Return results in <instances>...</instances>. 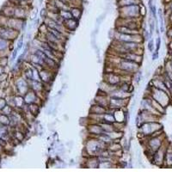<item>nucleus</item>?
<instances>
[{"label": "nucleus", "mask_w": 172, "mask_h": 172, "mask_svg": "<svg viewBox=\"0 0 172 172\" xmlns=\"http://www.w3.org/2000/svg\"><path fill=\"white\" fill-rule=\"evenodd\" d=\"M122 12L127 17H133L138 16L140 12V8L138 4H132V5H127L121 7Z\"/></svg>", "instance_id": "1"}, {"label": "nucleus", "mask_w": 172, "mask_h": 172, "mask_svg": "<svg viewBox=\"0 0 172 172\" xmlns=\"http://www.w3.org/2000/svg\"><path fill=\"white\" fill-rule=\"evenodd\" d=\"M137 67H138L137 64L134 63L133 61H130V60L122 61L121 63V68L127 71H132V70H135Z\"/></svg>", "instance_id": "2"}, {"label": "nucleus", "mask_w": 172, "mask_h": 172, "mask_svg": "<svg viewBox=\"0 0 172 172\" xmlns=\"http://www.w3.org/2000/svg\"><path fill=\"white\" fill-rule=\"evenodd\" d=\"M120 4V5L123 7V6H127V5H132V4H138L139 0H119L118 1Z\"/></svg>", "instance_id": "3"}, {"label": "nucleus", "mask_w": 172, "mask_h": 172, "mask_svg": "<svg viewBox=\"0 0 172 172\" xmlns=\"http://www.w3.org/2000/svg\"><path fill=\"white\" fill-rule=\"evenodd\" d=\"M60 17L63 19H65V20H68V19L72 18V15H71V13L70 11L61 10V11H60Z\"/></svg>", "instance_id": "4"}, {"label": "nucleus", "mask_w": 172, "mask_h": 172, "mask_svg": "<svg viewBox=\"0 0 172 172\" xmlns=\"http://www.w3.org/2000/svg\"><path fill=\"white\" fill-rule=\"evenodd\" d=\"M92 109L94 111V114H102L103 113H105V109H103L102 106H93Z\"/></svg>", "instance_id": "5"}, {"label": "nucleus", "mask_w": 172, "mask_h": 172, "mask_svg": "<svg viewBox=\"0 0 172 172\" xmlns=\"http://www.w3.org/2000/svg\"><path fill=\"white\" fill-rule=\"evenodd\" d=\"M158 16H159V21H160V29H161V32H163L164 29H163V12L162 10H158Z\"/></svg>", "instance_id": "6"}, {"label": "nucleus", "mask_w": 172, "mask_h": 172, "mask_svg": "<svg viewBox=\"0 0 172 172\" xmlns=\"http://www.w3.org/2000/svg\"><path fill=\"white\" fill-rule=\"evenodd\" d=\"M29 99H30L29 100V103H31V102H33V101L35 100V96H34V93H32V92H29V93H28L27 95H26V96H25V100L24 101L27 102L28 101V100Z\"/></svg>", "instance_id": "7"}, {"label": "nucleus", "mask_w": 172, "mask_h": 172, "mask_svg": "<svg viewBox=\"0 0 172 172\" xmlns=\"http://www.w3.org/2000/svg\"><path fill=\"white\" fill-rule=\"evenodd\" d=\"M71 15H72L73 17H75V18H79L80 16H81V10H80L79 9H72L71 11Z\"/></svg>", "instance_id": "8"}, {"label": "nucleus", "mask_w": 172, "mask_h": 172, "mask_svg": "<svg viewBox=\"0 0 172 172\" xmlns=\"http://www.w3.org/2000/svg\"><path fill=\"white\" fill-rule=\"evenodd\" d=\"M104 118H105V121L107 123H112V122L115 121V119H114V116L112 115V114H105V116H104Z\"/></svg>", "instance_id": "9"}, {"label": "nucleus", "mask_w": 172, "mask_h": 172, "mask_svg": "<svg viewBox=\"0 0 172 172\" xmlns=\"http://www.w3.org/2000/svg\"><path fill=\"white\" fill-rule=\"evenodd\" d=\"M26 86H27V84H26V83L24 81H22V80H20V81L18 82V90L21 91V92H22V91H25V88Z\"/></svg>", "instance_id": "10"}, {"label": "nucleus", "mask_w": 172, "mask_h": 172, "mask_svg": "<svg viewBox=\"0 0 172 172\" xmlns=\"http://www.w3.org/2000/svg\"><path fill=\"white\" fill-rule=\"evenodd\" d=\"M29 109H30V111L32 112V114H34V115H36V114L39 113V107H38V106H36V105H30Z\"/></svg>", "instance_id": "11"}, {"label": "nucleus", "mask_w": 172, "mask_h": 172, "mask_svg": "<svg viewBox=\"0 0 172 172\" xmlns=\"http://www.w3.org/2000/svg\"><path fill=\"white\" fill-rule=\"evenodd\" d=\"M22 45H23V35H22V36H21L20 40H19L18 43H17V47H16V49L19 51L21 48H22Z\"/></svg>", "instance_id": "12"}, {"label": "nucleus", "mask_w": 172, "mask_h": 172, "mask_svg": "<svg viewBox=\"0 0 172 172\" xmlns=\"http://www.w3.org/2000/svg\"><path fill=\"white\" fill-rule=\"evenodd\" d=\"M153 48H154V43H153V40L152 39V40H150V41L148 43V49L150 52H152Z\"/></svg>", "instance_id": "13"}, {"label": "nucleus", "mask_w": 172, "mask_h": 172, "mask_svg": "<svg viewBox=\"0 0 172 172\" xmlns=\"http://www.w3.org/2000/svg\"><path fill=\"white\" fill-rule=\"evenodd\" d=\"M140 78H141V73L139 71V72L135 75V79L134 80L136 81V83H139V82L140 81Z\"/></svg>", "instance_id": "14"}, {"label": "nucleus", "mask_w": 172, "mask_h": 172, "mask_svg": "<svg viewBox=\"0 0 172 172\" xmlns=\"http://www.w3.org/2000/svg\"><path fill=\"white\" fill-rule=\"evenodd\" d=\"M6 47V42L4 40H0V49H4Z\"/></svg>", "instance_id": "15"}, {"label": "nucleus", "mask_w": 172, "mask_h": 172, "mask_svg": "<svg viewBox=\"0 0 172 172\" xmlns=\"http://www.w3.org/2000/svg\"><path fill=\"white\" fill-rule=\"evenodd\" d=\"M46 13H47V10H46V9H42L41 10H40V17H42V18H44L46 16Z\"/></svg>", "instance_id": "16"}, {"label": "nucleus", "mask_w": 172, "mask_h": 172, "mask_svg": "<svg viewBox=\"0 0 172 172\" xmlns=\"http://www.w3.org/2000/svg\"><path fill=\"white\" fill-rule=\"evenodd\" d=\"M160 43H161V40H160V38L158 37V39H157V52H158V50H159V47H160Z\"/></svg>", "instance_id": "17"}, {"label": "nucleus", "mask_w": 172, "mask_h": 172, "mask_svg": "<svg viewBox=\"0 0 172 172\" xmlns=\"http://www.w3.org/2000/svg\"><path fill=\"white\" fill-rule=\"evenodd\" d=\"M17 51H18V50H17V49L16 48V49H15V50H14V52H13L12 59H11V60H12V61L15 60V59H16V54H17Z\"/></svg>", "instance_id": "18"}, {"label": "nucleus", "mask_w": 172, "mask_h": 172, "mask_svg": "<svg viewBox=\"0 0 172 172\" xmlns=\"http://www.w3.org/2000/svg\"><path fill=\"white\" fill-rule=\"evenodd\" d=\"M21 1H22V0H21Z\"/></svg>", "instance_id": "19"}, {"label": "nucleus", "mask_w": 172, "mask_h": 172, "mask_svg": "<svg viewBox=\"0 0 172 172\" xmlns=\"http://www.w3.org/2000/svg\"><path fill=\"white\" fill-rule=\"evenodd\" d=\"M118 1H119V0H118Z\"/></svg>", "instance_id": "20"}]
</instances>
